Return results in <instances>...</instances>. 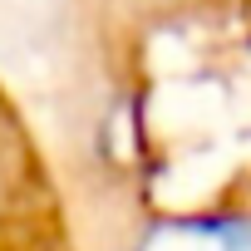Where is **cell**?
<instances>
[{"label": "cell", "instance_id": "2", "mask_svg": "<svg viewBox=\"0 0 251 251\" xmlns=\"http://www.w3.org/2000/svg\"><path fill=\"white\" fill-rule=\"evenodd\" d=\"M0 251H79L25 94L0 74Z\"/></svg>", "mask_w": 251, "mask_h": 251}, {"label": "cell", "instance_id": "1", "mask_svg": "<svg viewBox=\"0 0 251 251\" xmlns=\"http://www.w3.org/2000/svg\"><path fill=\"white\" fill-rule=\"evenodd\" d=\"M25 103L79 251H251V0H45Z\"/></svg>", "mask_w": 251, "mask_h": 251}]
</instances>
